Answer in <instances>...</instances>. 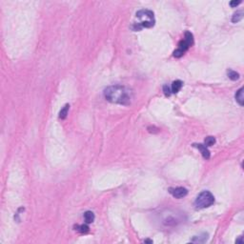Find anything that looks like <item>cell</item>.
<instances>
[{"label":"cell","instance_id":"16","mask_svg":"<svg viewBox=\"0 0 244 244\" xmlns=\"http://www.w3.org/2000/svg\"><path fill=\"white\" fill-rule=\"evenodd\" d=\"M183 54H184V52H183V51L179 50L178 48H177V49L174 52V57H176V58H179V57H181L182 56H183Z\"/></svg>","mask_w":244,"mask_h":244},{"label":"cell","instance_id":"15","mask_svg":"<svg viewBox=\"0 0 244 244\" xmlns=\"http://www.w3.org/2000/svg\"><path fill=\"white\" fill-rule=\"evenodd\" d=\"M163 92H164V94L166 96H170L171 94H172V90L170 89L168 85H164L163 86Z\"/></svg>","mask_w":244,"mask_h":244},{"label":"cell","instance_id":"4","mask_svg":"<svg viewBox=\"0 0 244 244\" xmlns=\"http://www.w3.org/2000/svg\"><path fill=\"white\" fill-rule=\"evenodd\" d=\"M169 193L176 198H183L187 195L188 191L187 189L183 187H176V188H170Z\"/></svg>","mask_w":244,"mask_h":244},{"label":"cell","instance_id":"17","mask_svg":"<svg viewBox=\"0 0 244 244\" xmlns=\"http://www.w3.org/2000/svg\"><path fill=\"white\" fill-rule=\"evenodd\" d=\"M240 3H241V1H236V0H234V1H231L230 2V6L232 7V8H235V7H236L238 5H239Z\"/></svg>","mask_w":244,"mask_h":244},{"label":"cell","instance_id":"9","mask_svg":"<svg viewBox=\"0 0 244 244\" xmlns=\"http://www.w3.org/2000/svg\"><path fill=\"white\" fill-rule=\"evenodd\" d=\"M243 18V12L242 11H238L236 13H234V15L232 17V22L233 23H238Z\"/></svg>","mask_w":244,"mask_h":244},{"label":"cell","instance_id":"8","mask_svg":"<svg viewBox=\"0 0 244 244\" xmlns=\"http://www.w3.org/2000/svg\"><path fill=\"white\" fill-rule=\"evenodd\" d=\"M84 220L86 221L87 224L92 223L94 220V214L91 211H87V212L84 213Z\"/></svg>","mask_w":244,"mask_h":244},{"label":"cell","instance_id":"12","mask_svg":"<svg viewBox=\"0 0 244 244\" xmlns=\"http://www.w3.org/2000/svg\"><path fill=\"white\" fill-rule=\"evenodd\" d=\"M227 75H228V77L232 79V80H238L239 78V74L238 72H236L233 70H228L227 71Z\"/></svg>","mask_w":244,"mask_h":244},{"label":"cell","instance_id":"11","mask_svg":"<svg viewBox=\"0 0 244 244\" xmlns=\"http://www.w3.org/2000/svg\"><path fill=\"white\" fill-rule=\"evenodd\" d=\"M184 40L188 43L189 45H190V47H191L193 44H194V35H193L192 32H185Z\"/></svg>","mask_w":244,"mask_h":244},{"label":"cell","instance_id":"3","mask_svg":"<svg viewBox=\"0 0 244 244\" xmlns=\"http://www.w3.org/2000/svg\"><path fill=\"white\" fill-rule=\"evenodd\" d=\"M214 202V196L213 195L212 193L209 191H203L196 198L195 201V206L196 209H205L212 206Z\"/></svg>","mask_w":244,"mask_h":244},{"label":"cell","instance_id":"6","mask_svg":"<svg viewBox=\"0 0 244 244\" xmlns=\"http://www.w3.org/2000/svg\"><path fill=\"white\" fill-rule=\"evenodd\" d=\"M182 86H183V82L181 80H176V81H174L172 84V93L177 94L181 90Z\"/></svg>","mask_w":244,"mask_h":244},{"label":"cell","instance_id":"14","mask_svg":"<svg viewBox=\"0 0 244 244\" xmlns=\"http://www.w3.org/2000/svg\"><path fill=\"white\" fill-rule=\"evenodd\" d=\"M75 228H76L75 230H77L80 233H84V234H85V233H88L89 232V226H88V225H84V224H83V225H79V226H76Z\"/></svg>","mask_w":244,"mask_h":244},{"label":"cell","instance_id":"13","mask_svg":"<svg viewBox=\"0 0 244 244\" xmlns=\"http://www.w3.org/2000/svg\"><path fill=\"white\" fill-rule=\"evenodd\" d=\"M205 146H212L216 143V138L214 136H207L205 138Z\"/></svg>","mask_w":244,"mask_h":244},{"label":"cell","instance_id":"19","mask_svg":"<svg viewBox=\"0 0 244 244\" xmlns=\"http://www.w3.org/2000/svg\"><path fill=\"white\" fill-rule=\"evenodd\" d=\"M145 242H148V243H153V240H150V239H146V240H145Z\"/></svg>","mask_w":244,"mask_h":244},{"label":"cell","instance_id":"18","mask_svg":"<svg viewBox=\"0 0 244 244\" xmlns=\"http://www.w3.org/2000/svg\"><path fill=\"white\" fill-rule=\"evenodd\" d=\"M242 238H243L242 236H240L239 239H236V243H241V244H242V243H243V239H242Z\"/></svg>","mask_w":244,"mask_h":244},{"label":"cell","instance_id":"10","mask_svg":"<svg viewBox=\"0 0 244 244\" xmlns=\"http://www.w3.org/2000/svg\"><path fill=\"white\" fill-rule=\"evenodd\" d=\"M69 109H70V105L69 104H66L62 109H61V111L59 112V118L65 119L67 117L68 113H69Z\"/></svg>","mask_w":244,"mask_h":244},{"label":"cell","instance_id":"1","mask_svg":"<svg viewBox=\"0 0 244 244\" xmlns=\"http://www.w3.org/2000/svg\"><path fill=\"white\" fill-rule=\"evenodd\" d=\"M104 97L112 103L130 105L133 99V93L124 86L114 85L104 90Z\"/></svg>","mask_w":244,"mask_h":244},{"label":"cell","instance_id":"7","mask_svg":"<svg viewBox=\"0 0 244 244\" xmlns=\"http://www.w3.org/2000/svg\"><path fill=\"white\" fill-rule=\"evenodd\" d=\"M236 102H238L240 106H243V103H244V96H243V88H240L238 92L236 94Z\"/></svg>","mask_w":244,"mask_h":244},{"label":"cell","instance_id":"5","mask_svg":"<svg viewBox=\"0 0 244 244\" xmlns=\"http://www.w3.org/2000/svg\"><path fill=\"white\" fill-rule=\"evenodd\" d=\"M193 146L198 149V150L200 151V153H201L202 156L205 159L210 158V152H209L208 149H207V146H205V145H203V144H194Z\"/></svg>","mask_w":244,"mask_h":244},{"label":"cell","instance_id":"2","mask_svg":"<svg viewBox=\"0 0 244 244\" xmlns=\"http://www.w3.org/2000/svg\"><path fill=\"white\" fill-rule=\"evenodd\" d=\"M136 21L133 24L134 31H141L144 28H152L155 25L154 13L150 10H140L136 14Z\"/></svg>","mask_w":244,"mask_h":244}]
</instances>
